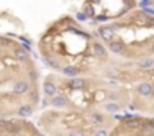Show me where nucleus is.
<instances>
[{
    "instance_id": "1",
    "label": "nucleus",
    "mask_w": 154,
    "mask_h": 136,
    "mask_svg": "<svg viewBox=\"0 0 154 136\" xmlns=\"http://www.w3.org/2000/svg\"><path fill=\"white\" fill-rule=\"evenodd\" d=\"M100 36L104 39V41H112L113 39V36H115V30L112 29V27H109V26H103V27H100Z\"/></svg>"
},
{
    "instance_id": "2",
    "label": "nucleus",
    "mask_w": 154,
    "mask_h": 136,
    "mask_svg": "<svg viewBox=\"0 0 154 136\" xmlns=\"http://www.w3.org/2000/svg\"><path fill=\"white\" fill-rule=\"evenodd\" d=\"M52 104L56 106V107H65V106L68 104V100L65 98V97H62V95H57V97L52 98Z\"/></svg>"
},
{
    "instance_id": "3",
    "label": "nucleus",
    "mask_w": 154,
    "mask_h": 136,
    "mask_svg": "<svg viewBox=\"0 0 154 136\" xmlns=\"http://www.w3.org/2000/svg\"><path fill=\"white\" fill-rule=\"evenodd\" d=\"M138 91H139V94L148 97V95H151V92H153V88H151L150 83H142V85H139Z\"/></svg>"
},
{
    "instance_id": "4",
    "label": "nucleus",
    "mask_w": 154,
    "mask_h": 136,
    "mask_svg": "<svg viewBox=\"0 0 154 136\" xmlns=\"http://www.w3.org/2000/svg\"><path fill=\"white\" fill-rule=\"evenodd\" d=\"M27 91V83L26 82H17L14 86V92L15 94H24Z\"/></svg>"
},
{
    "instance_id": "5",
    "label": "nucleus",
    "mask_w": 154,
    "mask_h": 136,
    "mask_svg": "<svg viewBox=\"0 0 154 136\" xmlns=\"http://www.w3.org/2000/svg\"><path fill=\"white\" fill-rule=\"evenodd\" d=\"M127 127L128 129H141V127H144V123L138 118H131V120H128Z\"/></svg>"
},
{
    "instance_id": "6",
    "label": "nucleus",
    "mask_w": 154,
    "mask_h": 136,
    "mask_svg": "<svg viewBox=\"0 0 154 136\" xmlns=\"http://www.w3.org/2000/svg\"><path fill=\"white\" fill-rule=\"evenodd\" d=\"M44 92L47 95H55L56 94V86L53 83H44Z\"/></svg>"
},
{
    "instance_id": "7",
    "label": "nucleus",
    "mask_w": 154,
    "mask_h": 136,
    "mask_svg": "<svg viewBox=\"0 0 154 136\" xmlns=\"http://www.w3.org/2000/svg\"><path fill=\"white\" fill-rule=\"evenodd\" d=\"M62 71H63L65 76H70V77H74L79 73V70H77V68H74V67H67V68H63Z\"/></svg>"
},
{
    "instance_id": "8",
    "label": "nucleus",
    "mask_w": 154,
    "mask_h": 136,
    "mask_svg": "<svg viewBox=\"0 0 154 136\" xmlns=\"http://www.w3.org/2000/svg\"><path fill=\"white\" fill-rule=\"evenodd\" d=\"M94 53L100 58H106V50L103 49V45L100 44H94Z\"/></svg>"
},
{
    "instance_id": "9",
    "label": "nucleus",
    "mask_w": 154,
    "mask_h": 136,
    "mask_svg": "<svg viewBox=\"0 0 154 136\" xmlns=\"http://www.w3.org/2000/svg\"><path fill=\"white\" fill-rule=\"evenodd\" d=\"M109 49H111L113 53H121L122 49H124V45H122L121 42H112L111 45H109Z\"/></svg>"
},
{
    "instance_id": "10",
    "label": "nucleus",
    "mask_w": 154,
    "mask_h": 136,
    "mask_svg": "<svg viewBox=\"0 0 154 136\" xmlns=\"http://www.w3.org/2000/svg\"><path fill=\"white\" fill-rule=\"evenodd\" d=\"M18 113H20L21 117H29L30 113H32V107L27 106V104H26V106H21L20 110H18Z\"/></svg>"
},
{
    "instance_id": "11",
    "label": "nucleus",
    "mask_w": 154,
    "mask_h": 136,
    "mask_svg": "<svg viewBox=\"0 0 154 136\" xmlns=\"http://www.w3.org/2000/svg\"><path fill=\"white\" fill-rule=\"evenodd\" d=\"M71 88H73V89H82V88H85V80H82V79H74V80L71 82Z\"/></svg>"
},
{
    "instance_id": "12",
    "label": "nucleus",
    "mask_w": 154,
    "mask_h": 136,
    "mask_svg": "<svg viewBox=\"0 0 154 136\" xmlns=\"http://www.w3.org/2000/svg\"><path fill=\"white\" fill-rule=\"evenodd\" d=\"M83 12L86 14V17H94V8L91 6V3H86L85 5V11Z\"/></svg>"
},
{
    "instance_id": "13",
    "label": "nucleus",
    "mask_w": 154,
    "mask_h": 136,
    "mask_svg": "<svg viewBox=\"0 0 154 136\" xmlns=\"http://www.w3.org/2000/svg\"><path fill=\"white\" fill-rule=\"evenodd\" d=\"M15 55H17V58H18L20 61H26V58H27V53H26L24 50H21V49H18V50L15 52Z\"/></svg>"
},
{
    "instance_id": "14",
    "label": "nucleus",
    "mask_w": 154,
    "mask_h": 136,
    "mask_svg": "<svg viewBox=\"0 0 154 136\" xmlns=\"http://www.w3.org/2000/svg\"><path fill=\"white\" fill-rule=\"evenodd\" d=\"M153 64H154V61H153L151 58H147V59H144V61L141 62V67H142V68H150Z\"/></svg>"
},
{
    "instance_id": "15",
    "label": "nucleus",
    "mask_w": 154,
    "mask_h": 136,
    "mask_svg": "<svg viewBox=\"0 0 154 136\" xmlns=\"http://www.w3.org/2000/svg\"><path fill=\"white\" fill-rule=\"evenodd\" d=\"M118 109H119V106L115 103H111V104L106 106V110H109V112H118Z\"/></svg>"
},
{
    "instance_id": "16",
    "label": "nucleus",
    "mask_w": 154,
    "mask_h": 136,
    "mask_svg": "<svg viewBox=\"0 0 154 136\" xmlns=\"http://www.w3.org/2000/svg\"><path fill=\"white\" fill-rule=\"evenodd\" d=\"M76 18L79 20V21H86V14L85 12H77V15H76Z\"/></svg>"
},
{
    "instance_id": "17",
    "label": "nucleus",
    "mask_w": 154,
    "mask_h": 136,
    "mask_svg": "<svg viewBox=\"0 0 154 136\" xmlns=\"http://www.w3.org/2000/svg\"><path fill=\"white\" fill-rule=\"evenodd\" d=\"M91 118H92L94 123H103V118H101V115H98V113H94Z\"/></svg>"
},
{
    "instance_id": "18",
    "label": "nucleus",
    "mask_w": 154,
    "mask_h": 136,
    "mask_svg": "<svg viewBox=\"0 0 154 136\" xmlns=\"http://www.w3.org/2000/svg\"><path fill=\"white\" fill-rule=\"evenodd\" d=\"M142 12H147L148 15H153V14H154V11H153L151 8H148V6H144V8H142Z\"/></svg>"
},
{
    "instance_id": "19",
    "label": "nucleus",
    "mask_w": 154,
    "mask_h": 136,
    "mask_svg": "<svg viewBox=\"0 0 154 136\" xmlns=\"http://www.w3.org/2000/svg\"><path fill=\"white\" fill-rule=\"evenodd\" d=\"M95 136H107V133H106V130H98L95 133Z\"/></svg>"
},
{
    "instance_id": "20",
    "label": "nucleus",
    "mask_w": 154,
    "mask_h": 136,
    "mask_svg": "<svg viewBox=\"0 0 154 136\" xmlns=\"http://www.w3.org/2000/svg\"><path fill=\"white\" fill-rule=\"evenodd\" d=\"M70 136H83V133H82V132L74 130V132H71V133H70Z\"/></svg>"
},
{
    "instance_id": "21",
    "label": "nucleus",
    "mask_w": 154,
    "mask_h": 136,
    "mask_svg": "<svg viewBox=\"0 0 154 136\" xmlns=\"http://www.w3.org/2000/svg\"><path fill=\"white\" fill-rule=\"evenodd\" d=\"M95 20H98V21H104V20H107V17H106V15H98V17H95Z\"/></svg>"
},
{
    "instance_id": "22",
    "label": "nucleus",
    "mask_w": 154,
    "mask_h": 136,
    "mask_svg": "<svg viewBox=\"0 0 154 136\" xmlns=\"http://www.w3.org/2000/svg\"><path fill=\"white\" fill-rule=\"evenodd\" d=\"M30 77H32V79H36V73L32 71V73H30Z\"/></svg>"
},
{
    "instance_id": "23",
    "label": "nucleus",
    "mask_w": 154,
    "mask_h": 136,
    "mask_svg": "<svg viewBox=\"0 0 154 136\" xmlns=\"http://www.w3.org/2000/svg\"><path fill=\"white\" fill-rule=\"evenodd\" d=\"M92 2H94V3H97V2H100V0H92Z\"/></svg>"
}]
</instances>
